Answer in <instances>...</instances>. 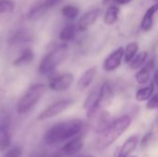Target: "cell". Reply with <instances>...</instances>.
<instances>
[{"instance_id":"31","label":"cell","mask_w":158,"mask_h":157,"mask_svg":"<svg viewBox=\"0 0 158 157\" xmlns=\"http://www.w3.org/2000/svg\"><path fill=\"white\" fill-rule=\"evenodd\" d=\"M115 4H118V5H125L128 3H131L132 0H113Z\"/></svg>"},{"instance_id":"14","label":"cell","mask_w":158,"mask_h":157,"mask_svg":"<svg viewBox=\"0 0 158 157\" xmlns=\"http://www.w3.org/2000/svg\"><path fill=\"white\" fill-rule=\"evenodd\" d=\"M99 99H100V107H106L112 104L114 100V91L110 84L105 82L99 91Z\"/></svg>"},{"instance_id":"20","label":"cell","mask_w":158,"mask_h":157,"mask_svg":"<svg viewBox=\"0 0 158 157\" xmlns=\"http://www.w3.org/2000/svg\"><path fill=\"white\" fill-rule=\"evenodd\" d=\"M78 27L75 24H68L66 25L59 33V39L63 42L72 41L77 33Z\"/></svg>"},{"instance_id":"24","label":"cell","mask_w":158,"mask_h":157,"mask_svg":"<svg viewBox=\"0 0 158 157\" xmlns=\"http://www.w3.org/2000/svg\"><path fill=\"white\" fill-rule=\"evenodd\" d=\"M118 15H119V8L117 6H111L106 10V13L104 17V22L107 25H112L118 20Z\"/></svg>"},{"instance_id":"15","label":"cell","mask_w":158,"mask_h":157,"mask_svg":"<svg viewBox=\"0 0 158 157\" xmlns=\"http://www.w3.org/2000/svg\"><path fill=\"white\" fill-rule=\"evenodd\" d=\"M158 11V3L153 5L152 6H150L147 11L145 12L142 22H141V28L143 31H149L152 28H153V24H154V18L155 15L156 14Z\"/></svg>"},{"instance_id":"30","label":"cell","mask_w":158,"mask_h":157,"mask_svg":"<svg viewBox=\"0 0 158 157\" xmlns=\"http://www.w3.org/2000/svg\"><path fill=\"white\" fill-rule=\"evenodd\" d=\"M152 136H153V131H152V130L148 131V132H147L146 134H144V136L143 137V139H142V141H141V144H142L143 146H146V145L149 143V142L151 141Z\"/></svg>"},{"instance_id":"35","label":"cell","mask_w":158,"mask_h":157,"mask_svg":"<svg viewBox=\"0 0 158 157\" xmlns=\"http://www.w3.org/2000/svg\"><path fill=\"white\" fill-rule=\"evenodd\" d=\"M78 157H93L92 155H81V156H78Z\"/></svg>"},{"instance_id":"21","label":"cell","mask_w":158,"mask_h":157,"mask_svg":"<svg viewBox=\"0 0 158 157\" xmlns=\"http://www.w3.org/2000/svg\"><path fill=\"white\" fill-rule=\"evenodd\" d=\"M155 92V84L151 83L146 87H143L140 90H138V92L136 93L135 98L138 102H145V101H149L150 98L153 96Z\"/></svg>"},{"instance_id":"32","label":"cell","mask_w":158,"mask_h":157,"mask_svg":"<svg viewBox=\"0 0 158 157\" xmlns=\"http://www.w3.org/2000/svg\"><path fill=\"white\" fill-rule=\"evenodd\" d=\"M154 84L158 86V68L156 70L155 75H154Z\"/></svg>"},{"instance_id":"2","label":"cell","mask_w":158,"mask_h":157,"mask_svg":"<svg viewBox=\"0 0 158 157\" xmlns=\"http://www.w3.org/2000/svg\"><path fill=\"white\" fill-rule=\"evenodd\" d=\"M131 118L128 115L121 116L112 122L109 128L102 134L96 143L98 150H105L106 148L112 145L131 126Z\"/></svg>"},{"instance_id":"12","label":"cell","mask_w":158,"mask_h":157,"mask_svg":"<svg viewBox=\"0 0 158 157\" xmlns=\"http://www.w3.org/2000/svg\"><path fill=\"white\" fill-rule=\"evenodd\" d=\"M11 143L8 128V118L6 116L0 118V151L6 150Z\"/></svg>"},{"instance_id":"1","label":"cell","mask_w":158,"mask_h":157,"mask_svg":"<svg viewBox=\"0 0 158 157\" xmlns=\"http://www.w3.org/2000/svg\"><path fill=\"white\" fill-rule=\"evenodd\" d=\"M84 123L79 118L64 120L53 125L44 133V142L47 145H55L78 136L83 130Z\"/></svg>"},{"instance_id":"27","label":"cell","mask_w":158,"mask_h":157,"mask_svg":"<svg viewBox=\"0 0 158 157\" xmlns=\"http://www.w3.org/2000/svg\"><path fill=\"white\" fill-rule=\"evenodd\" d=\"M15 8V3L12 0H0V15L10 13Z\"/></svg>"},{"instance_id":"33","label":"cell","mask_w":158,"mask_h":157,"mask_svg":"<svg viewBox=\"0 0 158 157\" xmlns=\"http://www.w3.org/2000/svg\"><path fill=\"white\" fill-rule=\"evenodd\" d=\"M5 94H6V92L2 89H0V103L2 102V100L4 99L5 97Z\"/></svg>"},{"instance_id":"10","label":"cell","mask_w":158,"mask_h":157,"mask_svg":"<svg viewBox=\"0 0 158 157\" xmlns=\"http://www.w3.org/2000/svg\"><path fill=\"white\" fill-rule=\"evenodd\" d=\"M100 14H101V9L99 7H94V8L87 11L86 13L81 15V17L80 18L78 26H77L78 29L81 31H86L90 26H92L97 20Z\"/></svg>"},{"instance_id":"18","label":"cell","mask_w":158,"mask_h":157,"mask_svg":"<svg viewBox=\"0 0 158 157\" xmlns=\"http://www.w3.org/2000/svg\"><path fill=\"white\" fill-rule=\"evenodd\" d=\"M49 9H50V7L44 2H42L30 9V11L28 12L27 18L29 20H31V21L37 20V19H41L43 16H44Z\"/></svg>"},{"instance_id":"7","label":"cell","mask_w":158,"mask_h":157,"mask_svg":"<svg viewBox=\"0 0 158 157\" xmlns=\"http://www.w3.org/2000/svg\"><path fill=\"white\" fill-rule=\"evenodd\" d=\"M91 120L94 121L93 128H94V131L96 133H98L99 135L104 133L109 128V126L112 124V122L114 121V120H112L110 113L106 110L98 111Z\"/></svg>"},{"instance_id":"13","label":"cell","mask_w":158,"mask_h":157,"mask_svg":"<svg viewBox=\"0 0 158 157\" xmlns=\"http://www.w3.org/2000/svg\"><path fill=\"white\" fill-rule=\"evenodd\" d=\"M96 73H97L96 67H92V68H88L87 70H85L83 72V74L78 80L77 84H76V89L79 92H82L85 89H87L92 84L94 79L96 76Z\"/></svg>"},{"instance_id":"37","label":"cell","mask_w":158,"mask_h":157,"mask_svg":"<svg viewBox=\"0 0 158 157\" xmlns=\"http://www.w3.org/2000/svg\"><path fill=\"white\" fill-rule=\"evenodd\" d=\"M157 123H158V118H157Z\"/></svg>"},{"instance_id":"16","label":"cell","mask_w":158,"mask_h":157,"mask_svg":"<svg viewBox=\"0 0 158 157\" xmlns=\"http://www.w3.org/2000/svg\"><path fill=\"white\" fill-rule=\"evenodd\" d=\"M139 143V137L137 135L131 136L121 146L118 157H129L136 149Z\"/></svg>"},{"instance_id":"17","label":"cell","mask_w":158,"mask_h":157,"mask_svg":"<svg viewBox=\"0 0 158 157\" xmlns=\"http://www.w3.org/2000/svg\"><path fill=\"white\" fill-rule=\"evenodd\" d=\"M34 58V52L31 48H24L20 54L14 59L13 66L14 67H22L26 66L32 62Z\"/></svg>"},{"instance_id":"29","label":"cell","mask_w":158,"mask_h":157,"mask_svg":"<svg viewBox=\"0 0 158 157\" xmlns=\"http://www.w3.org/2000/svg\"><path fill=\"white\" fill-rule=\"evenodd\" d=\"M22 155V149L20 147H14L8 150L4 157H20Z\"/></svg>"},{"instance_id":"25","label":"cell","mask_w":158,"mask_h":157,"mask_svg":"<svg viewBox=\"0 0 158 157\" xmlns=\"http://www.w3.org/2000/svg\"><path fill=\"white\" fill-rule=\"evenodd\" d=\"M61 11H62V15L68 19H76L79 15V12H80L79 8L75 6H72V5H68V6H63Z\"/></svg>"},{"instance_id":"34","label":"cell","mask_w":158,"mask_h":157,"mask_svg":"<svg viewBox=\"0 0 158 157\" xmlns=\"http://www.w3.org/2000/svg\"><path fill=\"white\" fill-rule=\"evenodd\" d=\"M110 1H111V0H103V4H104V5H106V4H108Z\"/></svg>"},{"instance_id":"23","label":"cell","mask_w":158,"mask_h":157,"mask_svg":"<svg viewBox=\"0 0 158 157\" xmlns=\"http://www.w3.org/2000/svg\"><path fill=\"white\" fill-rule=\"evenodd\" d=\"M139 51V44L136 42L130 43L124 49V59L127 64H130L136 56Z\"/></svg>"},{"instance_id":"4","label":"cell","mask_w":158,"mask_h":157,"mask_svg":"<svg viewBox=\"0 0 158 157\" xmlns=\"http://www.w3.org/2000/svg\"><path fill=\"white\" fill-rule=\"evenodd\" d=\"M68 45L60 44L47 53L41 60L39 65V73L41 75H48L52 73L67 57Z\"/></svg>"},{"instance_id":"28","label":"cell","mask_w":158,"mask_h":157,"mask_svg":"<svg viewBox=\"0 0 158 157\" xmlns=\"http://www.w3.org/2000/svg\"><path fill=\"white\" fill-rule=\"evenodd\" d=\"M146 108L149 109V110L158 109V92L150 98L149 101H147Z\"/></svg>"},{"instance_id":"6","label":"cell","mask_w":158,"mask_h":157,"mask_svg":"<svg viewBox=\"0 0 158 157\" xmlns=\"http://www.w3.org/2000/svg\"><path fill=\"white\" fill-rule=\"evenodd\" d=\"M74 81V76L70 72H64L56 76H52L49 80L48 87L51 91L60 93L65 92L72 85Z\"/></svg>"},{"instance_id":"8","label":"cell","mask_w":158,"mask_h":157,"mask_svg":"<svg viewBox=\"0 0 158 157\" xmlns=\"http://www.w3.org/2000/svg\"><path fill=\"white\" fill-rule=\"evenodd\" d=\"M84 145V139L81 135H78L65 143L58 151L61 157H68L78 154Z\"/></svg>"},{"instance_id":"38","label":"cell","mask_w":158,"mask_h":157,"mask_svg":"<svg viewBox=\"0 0 158 157\" xmlns=\"http://www.w3.org/2000/svg\"><path fill=\"white\" fill-rule=\"evenodd\" d=\"M156 1H158V0H156Z\"/></svg>"},{"instance_id":"9","label":"cell","mask_w":158,"mask_h":157,"mask_svg":"<svg viewBox=\"0 0 158 157\" xmlns=\"http://www.w3.org/2000/svg\"><path fill=\"white\" fill-rule=\"evenodd\" d=\"M124 56V48L118 47L114 50L104 61L103 68L106 71H114L116 70L122 62Z\"/></svg>"},{"instance_id":"3","label":"cell","mask_w":158,"mask_h":157,"mask_svg":"<svg viewBox=\"0 0 158 157\" xmlns=\"http://www.w3.org/2000/svg\"><path fill=\"white\" fill-rule=\"evenodd\" d=\"M46 86L44 83H35L31 85L20 96L17 104L18 115H25L29 113L41 100L44 94Z\"/></svg>"},{"instance_id":"11","label":"cell","mask_w":158,"mask_h":157,"mask_svg":"<svg viewBox=\"0 0 158 157\" xmlns=\"http://www.w3.org/2000/svg\"><path fill=\"white\" fill-rule=\"evenodd\" d=\"M83 108L86 111V117L89 119H92L94 116L100 109V99L98 93H91L83 105Z\"/></svg>"},{"instance_id":"26","label":"cell","mask_w":158,"mask_h":157,"mask_svg":"<svg viewBox=\"0 0 158 157\" xmlns=\"http://www.w3.org/2000/svg\"><path fill=\"white\" fill-rule=\"evenodd\" d=\"M150 77H151L150 76V70L147 68L143 67L136 73L135 79L139 84L143 85V84H146L147 82H149Z\"/></svg>"},{"instance_id":"5","label":"cell","mask_w":158,"mask_h":157,"mask_svg":"<svg viewBox=\"0 0 158 157\" xmlns=\"http://www.w3.org/2000/svg\"><path fill=\"white\" fill-rule=\"evenodd\" d=\"M73 103L74 101L72 99H63V100L56 101L53 103L52 105H48L46 108H44L37 116L36 119L38 121H44V120H47L55 117H57L58 115L66 111L69 107H70L73 105Z\"/></svg>"},{"instance_id":"22","label":"cell","mask_w":158,"mask_h":157,"mask_svg":"<svg viewBox=\"0 0 158 157\" xmlns=\"http://www.w3.org/2000/svg\"><path fill=\"white\" fill-rule=\"evenodd\" d=\"M148 58V53L145 51L140 52L136 55V56L132 59V61L129 64V67L131 69H139L143 68V66L146 63Z\"/></svg>"},{"instance_id":"19","label":"cell","mask_w":158,"mask_h":157,"mask_svg":"<svg viewBox=\"0 0 158 157\" xmlns=\"http://www.w3.org/2000/svg\"><path fill=\"white\" fill-rule=\"evenodd\" d=\"M31 34L27 31L26 30H18L14 31L13 34L10 35L8 42L10 44H17V43H27L31 40Z\"/></svg>"},{"instance_id":"36","label":"cell","mask_w":158,"mask_h":157,"mask_svg":"<svg viewBox=\"0 0 158 157\" xmlns=\"http://www.w3.org/2000/svg\"><path fill=\"white\" fill-rule=\"evenodd\" d=\"M131 157H138V156H131Z\"/></svg>"}]
</instances>
